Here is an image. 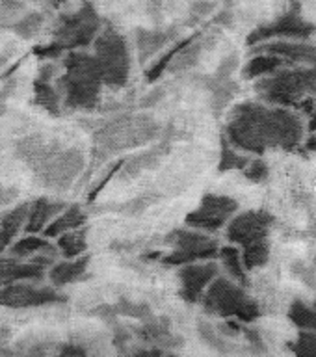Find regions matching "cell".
<instances>
[{
  "mask_svg": "<svg viewBox=\"0 0 316 357\" xmlns=\"http://www.w3.org/2000/svg\"><path fill=\"white\" fill-rule=\"evenodd\" d=\"M175 30H147V28H138L136 30V49H138L140 63L149 61L153 56L167 47L170 41L175 39Z\"/></svg>",
  "mask_w": 316,
  "mask_h": 357,
  "instance_id": "ffe728a7",
  "label": "cell"
},
{
  "mask_svg": "<svg viewBox=\"0 0 316 357\" xmlns=\"http://www.w3.org/2000/svg\"><path fill=\"white\" fill-rule=\"evenodd\" d=\"M311 32V24H306L296 13H290V15L279 19L276 24H272V26H264L255 30V32L248 38V43L255 45L257 41L273 38V36H298V38H306V36H309Z\"/></svg>",
  "mask_w": 316,
  "mask_h": 357,
  "instance_id": "d6986e66",
  "label": "cell"
},
{
  "mask_svg": "<svg viewBox=\"0 0 316 357\" xmlns=\"http://www.w3.org/2000/svg\"><path fill=\"white\" fill-rule=\"evenodd\" d=\"M47 278V268L38 262H17L13 259L0 261V289L15 281H43Z\"/></svg>",
  "mask_w": 316,
  "mask_h": 357,
  "instance_id": "e0dca14e",
  "label": "cell"
},
{
  "mask_svg": "<svg viewBox=\"0 0 316 357\" xmlns=\"http://www.w3.org/2000/svg\"><path fill=\"white\" fill-rule=\"evenodd\" d=\"M272 218L262 211L244 212L229 223L227 238L240 245H251L266 240Z\"/></svg>",
  "mask_w": 316,
  "mask_h": 357,
  "instance_id": "7c38bea8",
  "label": "cell"
},
{
  "mask_svg": "<svg viewBox=\"0 0 316 357\" xmlns=\"http://www.w3.org/2000/svg\"><path fill=\"white\" fill-rule=\"evenodd\" d=\"M67 206L63 201H50L47 197H38L36 201L30 203V211H28L27 225H24V233L27 234H38L41 233L58 214Z\"/></svg>",
  "mask_w": 316,
  "mask_h": 357,
  "instance_id": "2e32d148",
  "label": "cell"
},
{
  "mask_svg": "<svg viewBox=\"0 0 316 357\" xmlns=\"http://www.w3.org/2000/svg\"><path fill=\"white\" fill-rule=\"evenodd\" d=\"M170 153V145L160 144L153 147V149L142 151L138 155L130 156V158H125V164H123L121 172L125 177H134V175H140L145 169H151V167L158 166V162L164 155Z\"/></svg>",
  "mask_w": 316,
  "mask_h": 357,
  "instance_id": "603a6c76",
  "label": "cell"
},
{
  "mask_svg": "<svg viewBox=\"0 0 316 357\" xmlns=\"http://www.w3.org/2000/svg\"><path fill=\"white\" fill-rule=\"evenodd\" d=\"M160 127L147 114H121L100 125L93 132L95 156L106 160L108 156L125 149H138L156 138Z\"/></svg>",
  "mask_w": 316,
  "mask_h": 357,
  "instance_id": "3957f363",
  "label": "cell"
},
{
  "mask_svg": "<svg viewBox=\"0 0 316 357\" xmlns=\"http://www.w3.org/2000/svg\"><path fill=\"white\" fill-rule=\"evenodd\" d=\"M300 123L283 110H266L259 105L236 106L227 125L229 139L236 147L262 153L268 145L290 147L300 138Z\"/></svg>",
  "mask_w": 316,
  "mask_h": 357,
  "instance_id": "6da1fadb",
  "label": "cell"
},
{
  "mask_svg": "<svg viewBox=\"0 0 316 357\" xmlns=\"http://www.w3.org/2000/svg\"><path fill=\"white\" fill-rule=\"evenodd\" d=\"M28 211H30V201L19 203L10 211H4L0 214V253L10 248L11 242L17 238V234L27 223Z\"/></svg>",
  "mask_w": 316,
  "mask_h": 357,
  "instance_id": "44dd1931",
  "label": "cell"
},
{
  "mask_svg": "<svg viewBox=\"0 0 316 357\" xmlns=\"http://www.w3.org/2000/svg\"><path fill=\"white\" fill-rule=\"evenodd\" d=\"M220 257H222L223 266L227 268V272L231 273L236 281H240V283L244 284L246 272H244V268H242V261H240L239 250L227 245V248H222V250H220Z\"/></svg>",
  "mask_w": 316,
  "mask_h": 357,
  "instance_id": "4dcf8cb0",
  "label": "cell"
},
{
  "mask_svg": "<svg viewBox=\"0 0 316 357\" xmlns=\"http://www.w3.org/2000/svg\"><path fill=\"white\" fill-rule=\"evenodd\" d=\"M24 0H0V26H10L24 13Z\"/></svg>",
  "mask_w": 316,
  "mask_h": 357,
  "instance_id": "836d02e7",
  "label": "cell"
},
{
  "mask_svg": "<svg viewBox=\"0 0 316 357\" xmlns=\"http://www.w3.org/2000/svg\"><path fill=\"white\" fill-rule=\"evenodd\" d=\"M298 356H316V335L301 333L298 344L292 348Z\"/></svg>",
  "mask_w": 316,
  "mask_h": 357,
  "instance_id": "f35d334b",
  "label": "cell"
},
{
  "mask_svg": "<svg viewBox=\"0 0 316 357\" xmlns=\"http://www.w3.org/2000/svg\"><path fill=\"white\" fill-rule=\"evenodd\" d=\"M36 281H15L0 289V305L10 309H33L63 303L66 296L56 290V287H39Z\"/></svg>",
  "mask_w": 316,
  "mask_h": 357,
  "instance_id": "9c48e42d",
  "label": "cell"
},
{
  "mask_svg": "<svg viewBox=\"0 0 316 357\" xmlns=\"http://www.w3.org/2000/svg\"><path fill=\"white\" fill-rule=\"evenodd\" d=\"M248 164V158L240 156L234 149L229 145H222V158H220V172H227V169H240Z\"/></svg>",
  "mask_w": 316,
  "mask_h": 357,
  "instance_id": "e575fe53",
  "label": "cell"
},
{
  "mask_svg": "<svg viewBox=\"0 0 316 357\" xmlns=\"http://www.w3.org/2000/svg\"><path fill=\"white\" fill-rule=\"evenodd\" d=\"M89 262H91V257L89 255H78L75 259L56 262V264H52L49 273H47V278H49L50 284L56 287V289L66 287V284L77 283V281L86 278Z\"/></svg>",
  "mask_w": 316,
  "mask_h": 357,
  "instance_id": "ac0fdd59",
  "label": "cell"
},
{
  "mask_svg": "<svg viewBox=\"0 0 316 357\" xmlns=\"http://www.w3.org/2000/svg\"><path fill=\"white\" fill-rule=\"evenodd\" d=\"M58 354H61V356H88V350L77 342H66L58 348Z\"/></svg>",
  "mask_w": 316,
  "mask_h": 357,
  "instance_id": "7bdbcfd3",
  "label": "cell"
},
{
  "mask_svg": "<svg viewBox=\"0 0 316 357\" xmlns=\"http://www.w3.org/2000/svg\"><path fill=\"white\" fill-rule=\"evenodd\" d=\"M10 251L13 257H30L36 253H47V251L56 255V248L49 244V238H39L36 234H27L24 238L11 244Z\"/></svg>",
  "mask_w": 316,
  "mask_h": 357,
  "instance_id": "83f0119b",
  "label": "cell"
},
{
  "mask_svg": "<svg viewBox=\"0 0 316 357\" xmlns=\"http://www.w3.org/2000/svg\"><path fill=\"white\" fill-rule=\"evenodd\" d=\"M100 30V17L91 2H82V6L73 13L61 15L58 24L52 30L54 41L61 45L63 50H75L89 47L95 36Z\"/></svg>",
  "mask_w": 316,
  "mask_h": 357,
  "instance_id": "8992f818",
  "label": "cell"
},
{
  "mask_svg": "<svg viewBox=\"0 0 316 357\" xmlns=\"http://www.w3.org/2000/svg\"><path fill=\"white\" fill-rule=\"evenodd\" d=\"M63 52L66 50L61 49V45H58L56 41L49 45H39V47L32 50V54L38 56L39 60H58Z\"/></svg>",
  "mask_w": 316,
  "mask_h": 357,
  "instance_id": "74e56055",
  "label": "cell"
},
{
  "mask_svg": "<svg viewBox=\"0 0 316 357\" xmlns=\"http://www.w3.org/2000/svg\"><path fill=\"white\" fill-rule=\"evenodd\" d=\"M61 147L52 139L45 138L43 134H28L13 144V155L22 160L32 172H36L45 160L58 153Z\"/></svg>",
  "mask_w": 316,
  "mask_h": 357,
  "instance_id": "9a60e30c",
  "label": "cell"
},
{
  "mask_svg": "<svg viewBox=\"0 0 316 357\" xmlns=\"http://www.w3.org/2000/svg\"><path fill=\"white\" fill-rule=\"evenodd\" d=\"M315 82V71H294L281 73V75H276L268 80H262L257 88L268 100L279 102V105H290L300 95L306 93V89L313 88Z\"/></svg>",
  "mask_w": 316,
  "mask_h": 357,
  "instance_id": "30bf717a",
  "label": "cell"
},
{
  "mask_svg": "<svg viewBox=\"0 0 316 357\" xmlns=\"http://www.w3.org/2000/svg\"><path fill=\"white\" fill-rule=\"evenodd\" d=\"M290 320L301 329H316V312L306 307L301 301H296L290 307Z\"/></svg>",
  "mask_w": 316,
  "mask_h": 357,
  "instance_id": "d6a6232c",
  "label": "cell"
},
{
  "mask_svg": "<svg viewBox=\"0 0 316 357\" xmlns=\"http://www.w3.org/2000/svg\"><path fill=\"white\" fill-rule=\"evenodd\" d=\"M11 339V329L6 326H0V344H6Z\"/></svg>",
  "mask_w": 316,
  "mask_h": 357,
  "instance_id": "ee69618b",
  "label": "cell"
},
{
  "mask_svg": "<svg viewBox=\"0 0 316 357\" xmlns=\"http://www.w3.org/2000/svg\"><path fill=\"white\" fill-rule=\"evenodd\" d=\"M56 238H58V250L61 251V255L66 259H75L88 250V229L84 225L58 234Z\"/></svg>",
  "mask_w": 316,
  "mask_h": 357,
  "instance_id": "d4e9b609",
  "label": "cell"
},
{
  "mask_svg": "<svg viewBox=\"0 0 316 357\" xmlns=\"http://www.w3.org/2000/svg\"><path fill=\"white\" fill-rule=\"evenodd\" d=\"M61 66L63 75L56 78L54 84L61 105L69 110H93L99 105L100 89L105 86L95 56L69 50Z\"/></svg>",
  "mask_w": 316,
  "mask_h": 357,
  "instance_id": "7a4b0ae2",
  "label": "cell"
},
{
  "mask_svg": "<svg viewBox=\"0 0 316 357\" xmlns=\"http://www.w3.org/2000/svg\"><path fill=\"white\" fill-rule=\"evenodd\" d=\"M201 301L206 312L218 317H236L244 322H253L259 317L255 301H251L239 284L231 283L225 278H214L205 289Z\"/></svg>",
  "mask_w": 316,
  "mask_h": 357,
  "instance_id": "5b68a950",
  "label": "cell"
},
{
  "mask_svg": "<svg viewBox=\"0 0 316 357\" xmlns=\"http://www.w3.org/2000/svg\"><path fill=\"white\" fill-rule=\"evenodd\" d=\"M281 61L278 56H257L244 67V78H257L261 75H268V73L276 71Z\"/></svg>",
  "mask_w": 316,
  "mask_h": 357,
  "instance_id": "f1b7e54d",
  "label": "cell"
},
{
  "mask_svg": "<svg viewBox=\"0 0 316 357\" xmlns=\"http://www.w3.org/2000/svg\"><path fill=\"white\" fill-rule=\"evenodd\" d=\"M266 175H268V167L262 160L250 162V166L246 167V177L250 178V181H255V183H259V181H264V178H266Z\"/></svg>",
  "mask_w": 316,
  "mask_h": 357,
  "instance_id": "ab89813d",
  "label": "cell"
},
{
  "mask_svg": "<svg viewBox=\"0 0 316 357\" xmlns=\"http://www.w3.org/2000/svg\"><path fill=\"white\" fill-rule=\"evenodd\" d=\"M195 39H197V36H192V38L188 39V43L184 45L183 49L173 56L172 61H170V66H167L166 69L167 73H172L173 75V73L186 71V69H190V67H194L195 63H197V58H200L203 47H201V43H197Z\"/></svg>",
  "mask_w": 316,
  "mask_h": 357,
  "instance_id": "4316f807",
  "label": "cell"
},
{
  "mask_svg": "<svg viewBox=\"0 0 316 357\" xmlns=\"http://www.w3.org/2000/svg\"><path fill=\"white\" fill-rule=\"evenodd\" d=\"M188 39L190 38L183 39V41H179V43H175V47H172V49H167L166 54H162L160 60H156L155 63H153V66H151L149 69L145 71V78H147V82H155V80H158V78H160L162 75L166 73V69H167V66H170V61H172V58L175 54H177L179 50L183 49L184 45L188 43Z\"/></svg>",
  "mask_w": 316,
  "mask_h": 357,
  "instance_id": "f546056e",
  "label": "cell"
},
{
  "mask_svg": "<svg viewBox=\"0 0 316 357\" xmlns=\"http://www.w3.org/2000/svg\"><path fill=\"white\" fill-rule=\"evenodd\" d=\"M88 220V214L82 211L80 205H67L52 222L43 229L45 238H56L58 234L71 231V229L82 227L84 223Z\"/></svg>",
  "mask_w": 316,
  "mask_h": 357,
  "instance_id": "7402d4cb",
  "label": "cell"
},
{
  "mask_svg": "<svg viewBox=\"0 0 316 357\" xmlns=\"http://www.w3.org/2000/svg\"><path fill=\"white\" fill-rule=\"evenodd\" d=\"M33 88V99L32 102L45 112H49L52 116H60L61 114V97L58 93L56 86L50 84V80L43 78H36L32 84Z\"/></svg>",
  "mask_w": 316,
  "mask_h": 357,
  "instance_id": "cb8c5ba5",
  "label": "cell"
},
{
  "mask_svg": "<svg viewBox=\"0 0 316 357\" xmlns=\"http://www.w3.org/2000/svg\"><path fill=\"white\" fill-rule=\"evenodd\" d=\"M164 242L172 245V253L162 257V262L170 266H183L188 262L206 261L218 255L216 240L190 229H175L167 234Z\"/></svg>",
  "mask_w": 316,
  "mask_h": 357,
  "instance_id": "52a82bcc",
  "label": "cell"
},
{
  "mask_svg": "<svg viewBox=\"0 0 316 357\" xmlns=\"http://www.w3.org/2000/svg\"><path fill=\"white\" fill-rule=\"evenodd\" d=\"M142 322L144 324L133 331V337H136L142 344L156 346V348H162L166 351H170L175 346H183V339L173 335L170 318L153 314V317L145 318Z\"/></svg>",
  "mask_w": 316,
  "mask_h": 357,
  "instance_id": "5bb4252c",
  "label": "cell"
},
{
  "mask_svg": "<svg viewBox=\"0 0 316 357\" xmlns=\"http://www.w3.org/2000/svg\"><path fill=\"white\" fill-rule=\"evenodd\" d=\"M268 261V240L257 242V244L246 245L244 248V266L248 270H253L257 266H262Z\"/></svg>",
  "mask_w": 316,
  "mask_h": 357,
  "instance_id": "1f68e13d",
  "label": "cell"
},
{
  "mask_svg": "<svg viewBox=\"0 0 316 357\" xmlns=\"http://www.w3.org/2000/svg\"><path fill=\"white\" fill-rule=\"evenodd\" d=\"M309 130H311V132H315L316 130V112H315V116H313L311 123H309Z\"/></svg>",
  "mask_w": 316,
  "mask_h": 357,
  "instance_id": "f6af8a7d",
  "label": "cell"
},
{
  "mask_svg": "<svg viewBox=\"0 0 316 357\" xmlns=\"http://www.w3.org/2000/svg\"><path fill=\"white\" fill-rule=\"evenodd\" d=\"M93 56L99 63L105 86L114 89L127 86L130 75V50L127 39L116 28L99 30L93 39Z\"/></svg>",
  "mask_w": 316,
  "mask_h": 357,
  "instance_id": "277c9868",
  "label": "cell"
},
{
  "mask_svg": "<svg viewBox=\"0 0 316 357\" xmlns=\"http://www.w3.org/2000/svg\"><path fill=\"white\" fill-rule=\"evenodd\" d=\"M236 208H239V203L227 195L206 194L201 199L200 206L184 218V223L188 227L203 229V231H218L227 223Z\"/></svg>",
  "mask_w": 316,
  "mask_h": 357,
  "instance_id": "8fae6325",
  "label": "cell"
},
{
  "mask_svg": "<svg viewBox=\"0 0 316 357\" xmlns=\"http://www.w3.org/2000/svg\"><path fill=\"white\" fill-rule=\"evenodd\" d=\"M164 95H166V88H164V86H162V88L151 89V93L145 95L144 99L140 100V106H142V108H149V106L156 105V102H158V100H160Z\"/></svg>",
  "mask_w": 316,
  "mask_h": 357,
  "instance_id": "b9f144b4",
  "label": "cell"
},
{
  "mask_svg": "<svg viewBox=\"0 0 316 357\" xmlns=\"http://www.w3.org/2000/svg\"><path fill=\"white\" fill-rule=\"evenodd\" d=\"M123 164H125V158H121V160H116V162H112L110 166H108V172H106L105 175H103V177H100V181H99V183L95 184L93 188H91V192H89V197H88V201H89V203H91V201H93L95 197H97V195L100 194V190L105 188L106 184L110 183V178L114 177V175H116L117 172H121Z\"/></svg>",
  "mask_w": 316,
  "mask_h": 357,
  "instance_id": "8d00e7d4",
  "label": "cell"
},
{
  "mask_svg": "<svg viewBox=\"0 0 316 357\" xmlns=\"http://www.w3.org/2000/svg\"><path fill=\"white\" fill-rule=\"evenodd\" d=\"M47 17L41 11H28V13H22L15 22H11L10 30L15 36H19L21 39H32L39 33V30L43 28Z\"/></svg>",
  "mask_w": 316,
  "mask_h": 357,
  "instance_id": "484cf974",
  "label": "cell"
},
{
  "mask_svg": "<svg viewBox=\"0 0 316 357\" xmlns=\"http://www.w3.org/2000/svg\"><path fill=\"white\" fill-rule=\"evenodd\" d=\"M156 201V197H153V195H140L138 199H133V201H127V203H123V205H119V208L117 211L123 212V214H140V212H144L145 208L149 205H153Z\"/></svg>",
  "mask_w": 316,
  "mask_h": 357,
  "instance_id": "d590c367",
  "label": "cell"
},
{
  "mask_svg": "<svg viewBox=\"0 0 316 357\" xmlns=\"http://www.w3.org/2000/svg\"><path fill=\"white\" fill-rule=\"evenodd\" d=\"M2 354H11L10 350H4V348H0V356H2Z\"/></svg>",
  "mask_w": 316,
  "mask_h": 357,
  "instance_id": "bcb514c9",
  "label": "cell"
},
{
  "mask_svg": "<svg viewBox=\"0 0 316 357\" xmlns=\"http://www.w3.org/2000/svg\"><path fill=\"white\" fill-rule=\"evenodd\" d=\"M216 275L218 266L214 262H203V264H200V262H188V264H183L181 270H179V281H181L179 296L186 303L200 301L209 283Z\"/></svg>",
  "mask_w": 316,
  "mask_h": 357,
  "instance_id": "4fadbf2b",
  "label": "cell"
},
{
  "mask_svg": "<svg viewBox=\"0 0 316 357\" xmlns=\"http://www.w3.org/2000/svg\"><path fill=\"white\" fill-rule=\"evenodd\" d=\"M17 195H19V190L0 184V208L11 205V203L17 199Z\"/></svg>",
  "mask_w": 316,
  "mask_h": 357,
  "instance_id": "60d3db41",
  "label": "cell"
},
{
  "mask_svg": "<svg viewBox=\"0 0 316 357\" xmlns=\"http://www.w3.org/2000/svg\"><path fill=\"white\" fill-rule=\"evenodd\" d=\"M86 167V158L80 149H60L36 169L39 183L54 192H66Z\"/></svg>",
  "mask_w": 316,
  "mask_h": 357,
  "instance_id": "ba28073f",
  "label": "cell"
}]
</instances>
